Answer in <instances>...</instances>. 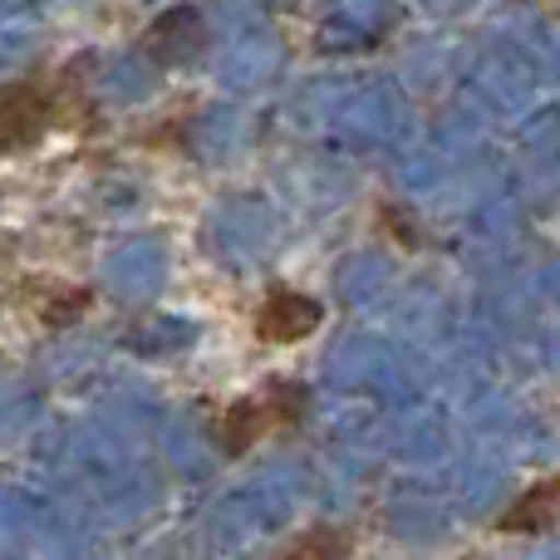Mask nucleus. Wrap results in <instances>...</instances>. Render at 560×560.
<instances>
[{"label":"nucleus","mask_w":560,"mask_h":560,"mask_svg":"<svg viewBox=\"0 0 560 560\" xmlns=\"http://www.w3.org/2000/svg\"><path fill=\"white\" fill-rule=\"evenodd\" d=\"M305 408H310L305 388L290 384V378H271L266 398H236V404L217 418V443H222L226 457H246L266 433L295 428L300 418H305Z\"/></svg>","instance_id":"nucleus-1"},{"label":"nucleus","mask_w":560,"mask_h":560,"mask_svg":"<svg viewBox=\"0 0 560 560\" xmlns=\"http://www.w3.org/2000/svg\"><path fill=\"white\" fill-rule=\"evenodd\" d=\"M65 104H69L65 84H49L39 74L0 89V158L20 153V148H35L65 118Z\"/></svg>","instance_id":"nucleus-2"},{"label":"nucleus","mask_w":560,"mask_h":560,"mask_svg":"<svg viewBox=\"0 0 560 560\" xmlns=\"http://www.w3.org/2000/svg\"><path fill=\"white\" fill-rule=\"evenodd\" d=\"M202 49H207V20L197 15L192 5L163 10V15L148 25V35H143V55L153 59V65H163V69L192 65Z\"/></svg>","instance_id":"nucleus-3"},{"label":"nucleus","mask_w":560,"mask_h":560,"mask_svg":"<svg viewBox=\"0 0 560 560\" xmlns=\"http://www.w3.org/2000/svg\"><path fill=\"white\" fill-rule=\"evenodd\" d=\"M319 319H325L319 300L276 285L271 295L261 300V310H256V339H261V345H300L305 335L319 329Z\"/></svg>","instance_id":"nucleus-4"},{"label":"nucleus","mask_w":560,"mask_h":560,"mask_svg":"<svg viewBox=\"0 0 560 560\" xmlns=\"http://www.w3.org/2000/svg\"><path fill=\"white\" fill-rule=\"evenodd\" d=\"M556 526H560V472L526 487V492L497 516V532H506V536H546V532H556Z\"/></svg>","instance_id":"nucleus-5"},{"label":"nucleus","mask_w":560,"mask_h":560,"mask_svg":"<svg viewBox=\"0 0 560 560\" xmlns=\"http://www.w3.org/2000/svg\"><path fill=\"white\" fill-rule=\"evenodd\" d=\"M349 556H354L349 532H339V526H310V532L290 536L271 560H349Z\"/></svg>","instance_id":"nucleus-6"},{"label":"nucleus","mask_w":560,"mask_h":560,"mask_svg":"<svg viewBox=\"0 0 560 560\" xmlns=\"http://www.w3.org/2000/svg\"><path fill=\"white\" fill-rule=\"evenodd\" d=\"M89 300H94V290H89V285H55V290H49V295L35 305V315L45 319L49 329H65V325H74V319L84 315Z\"/></svg>","instance_id":"nucleus-7"},{"label":"nucleus","mask_w":560,"mask_h":560,"mask_svg":"<svg viewBox=\"0 0 560 560\" xmlns=\"http://www.w3.org/2000/svg\"><path fill=\"white\" fill-rule=\"evenodd\" d=\"M378 222H384V232L394 236L398 246H418V242H423V232H413V222H408L398 207H378Z\"/></svg>","instance_id":"nucleus-8"}]
</instances>
